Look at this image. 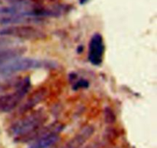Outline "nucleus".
<instances>
[{"instance_id":"f257e3e1","label":"nucleus","mask_w":157,"mask_h":148,"mask_svg":"<svg viewBox=\"0 0 157 148\" xmlns=\"http://www.w3.org/2000/svg\"><path fill=\"white\" fill-rule=\"evenodd\" d=\"M47 120V115L42 109L35 110L12 124L9 133L16 141L38 130L45 124Z\"/></svg>"},{"instance_id":"f03ea898","label":"nucleus","mask_w":157,"mask_h":148,"mask_svg":"<svg viewBox=\"0 0 157 148\" xmlns=\"http://www.w3.org/2000/svg\"><path fill=\"white\" fill-rule=\"evenodd\" d=\"M57 65L55 61L20 57L0 64V78L13 76L18 72L31 69L54 68Z\"/></svg>"},{"instance_id":"7ed1b4c3","label":"nucleus","mask_w":157,"mask_h":148,"mask_svg":"<svg viewBox=\"0 0 157 148\" xmlns=\"http://www.w3.org/2000/svg\"><path fill=\"white\" fill-rule=\"evenodd\" d=\"M0 37H6L21 41H38L45 38L46 34L39 29L30 25L6 26L0 29Z\"/></svg>"},{"instance_id":"20e7f679","label":"nucleus","mask_w":157,"mask_h":148,"mask_svg":"<svg viewBox=\"0 0 157 148\" xmlns=\"http://www.w3.org/2000/svg\"><path fill=\"white\" fill-rule=\"evenodd\" d=\"M32 87L29 77L21 79L13 92L0 96V112L9 113L15 110L21 104L25 97L28 95Z\"/></svg>"},{"instance_id":"39448f33","label":"nucleus","mask_w":157,"mask_h":148,"mask_svg":"<svg viewBox=\"0 0 157 148\" xmlns=\"http://www.w3.org/2000/svg\"><path fill=\"white\" fill-rule=\"evenodd\" d=\"M105 45L103 36L100 33H94L92 35L88 45L87 58L94 66H100L103 62Z\"/></svg>"},{"instance_id":"423d86ee","label":"nucleus","mask_w":157,"mask_h":148,"mask_svg":"<svg viewBox=\"0 0 157 148\" xmlns=\"http://www.w3.org/2000/svg\"><path fill=\"white\" fill-rule=\"evenodd\" d=\"M95 128L91 124L84 126L61 148H81L94 135Z\"/></svg>"},{"instance_id":"0eeeda50","label":"nucleus","mask_w":157,"mask_h":148,"mask_svg":"<svg viewBox=\"0 0 157 148\" xmlns=\"http://www.w3.org/2000/svg\"><path fill=\"white\" fill-rule=\"evenodd\" d=\"M48 94V89L44 87L39 88L32 92L27 98V99L20 104L18 108L20 114H26L36 107L37 105L45 99Z\"/></svg>"},{"instance_id":"6e6552de","label":"nucleus","mask_w":157,"mask_h":148,"mask_svg":"<svg viewBox=\"0 0 157 148\" xmlns=\"http://www.w3.org/2000/svg\"><path fill=\"white\" fill-rule=\"evenodd\" d=\"M41 19L39 18H30V17L21 16V15H0V25L11 26L18 25H29L32 22H38Z\"/></svg>"},{"instance_id":"1a4fd4ad","label":"nucleus","mask_w":157,"mask_h":148,"mask_svg":"<svg viewBox=\"0 0 157 148\" xmlns=\"http://www.w3.org/2000/svg\"><path fill=\"white\" fill-rule=\"evenodd\" d=\"M27 52V49L22 45H15L12 47L0 49V64L7 62L15 58H20Z\"/></svg>"},{"instance_id":"9d476101","label":"nucleus","mask_w":157,"mask_h":148,"mask_svg":"<svg viewBox=\"0 0 157 148\" xmlns=\"http://www.w3.org/2000/svg\"><path fill=\"white\" fill-rule=\"evenodd\" d=\"M59 139V133L53 132L35 141L29 148H52L56 145Z\"/></svg>"},{"instance_id":"9b49d317","label":"nucleus","mask_w":157,"mask_h":148,"mask_svg":"<svg viewBox=\"0 0 157 148\" xmlns=\"http://www.w3.org/2000/svg\"><path fill=\"white\" fill-rule=\"evenodd\" d=\"M20 42L17 40L12 39L6 37H0V49L12 47V46L19 45Z\"/></svg>"},{"instance_id":"f8f14e48","label":"nucleus","mask_w":157,"mask_h":148,"mask_svg":"<svg viewBox=\"0 0 157 148\" xmlns=\"http://www.w3.org/2000/svg\"><path fill=\"white\" fill-rule=\"evenodd\" d=\"M105 118L106 122L109 123V124H113L116 121V117H115V114L113 113V111L110 108V107H107L105 110Z\"/></svg>"},{"instance_id":"ddd939ff","label":"nucleus","mask_w":157,"mask_h":148,"mask_svg":"<svg viewBox=\"0 0 157 148\" xmlns=\"http://www.w3.org/2000/svg\"><path fill=\"white\" fill-rule=\"evenodd\" d=\"M88 85H89L88 81H86V80L81 79V80H79V81L75 84V86H74V89H75V90H78V89L79 88H87L88 87Z\"/></svg>"},{"instance_id":"4468645a","label":"nucleus","mask_w":157,"mask_h":148,"mask_svg":"<svg viewBox=\"0 0 157 148\" xmlns=\"http://www.w3.org/2000/svg\"><path fill=\"white\" fill-rule=\"evenodd\" d=\"M88 1L89 0H80L79 2L81 5H84V4H85V3H87Z\"/></svg>"},{"instance_id":"2eb2a0df","label":"nucleus","mask_w":157,"mask_h":148,"mask_svg":"<svg viewBox=\"0 0 157 148\" xmlns=\"http://www.w3.org/2000/svg\"><path fill=\"white\" fill-rule=\"evenodd\" d=\"M3 1H4V0H0V3H1V2H2Z\"/></svg>"},{"instance_id":"dca6fc26","label":"nucleus","mask_w":157,"mask_h":148,"mask_svg":"<svg viewBox=\"0 0 157 148\" xmlns=\"http://www.w3.org/2000/svg\"><path fill=\"white\" fill-rule=\"evenodd\" d=\"M52 148H54V147H52Z\"/></svg>"}]
</instances>
